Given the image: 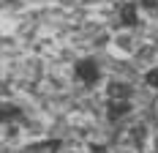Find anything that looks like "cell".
<instances>
[{
	"label": "cell",
	"instance_id": "cell-1",
	"mask_svg": "<svg viewBox=\"0 0 158 153\" xmlns=\"http://www.w3.org/2000/svg\"><path fill=\"white\" fill-rule=\"evenodd\" d=\"M98 76H101V71H98V63L95 60H79L77 63V79H82L85 85H93V82H98Z\"/></svg>",
	"mask_w": 158,
	"mask_h": 153
},
{
	"label": "cell",
	"instance_id": "cell-2",
	"mask_svg": "<svg viewBox=\"0 0 158 153\" xmlns=\"http://www.w3.org/2000/svg\"><path fill=\"white\" fill-rule=\"evenodd\" d=\"M106 98L109 101H128L131 98V85H126V82H109L106 85Z\"/></svg>",
	"mask_w": 158,
	"mask_h": 153
},
{
	"label": "cell",
	"instance_id": "cell-3",
	"mask_svg": "<svg viewBox=\"0 0 158 153\" xmlns=\"http://www.w3.org/2000/svg\"><path fill=\"white\" fill-rule=\"evenodd\" d=\"M128 112H131V104H128V101H109V120L112 123L123 120Z\"/></svg>",
	"mask_w": 158,
	"mask_h": 153
},
{
	"label": "cell",
	"instance_id": "cell-4",
	"mask_svg": "<svg viewBox=\"0 0 158 153\" xmlns=\"http://www.w3.org/2000/svg\"><path fill=\"white\" fill-rule=\"evenodd\" d=\"M120 19H123V25H126V28H134V25H139V8H136V3H128V6H123V11H120Z\"/></svg>",
	"mask_w": 158,
	"mask_h": 153
},
{
	"label": "cell",
	"instance_id": "cell-5",
	"mask_svg": "<svg viewBox=\"0 0 158 153\" xmlns=\"http://www.w3.org/2000/svg\"><path fill=\"white\" fill-rule=\"evenodd\" d=\"M144 85H147L150 90L158 93V68H150V71L144 74Z\"/></svg>",
	"mask_w": 158,
	"mask_h": 153
},
{
	"label": "cell",
	"instance_id": "cell-6",
	"mask_svg": "<svg viewBox=\"0 0 158 153\" xmlns=\"http://www.w3.org/2000/svg\"><path fill=\"white\" fill-rule=\"evenodd\" d=\"M142 8H147V11H156L158 3H156V0H142Z\"/></svg>",
	"mask_w": 158,
	"mask_h": 153
}]
</instances>
